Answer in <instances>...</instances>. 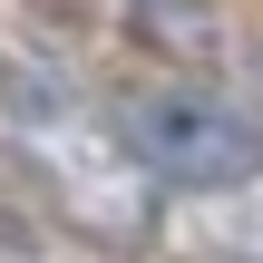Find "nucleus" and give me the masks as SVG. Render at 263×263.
I'll use <instances>...</instances> for the list:
<instances>
[{
	"label": "nucleus",
	"instance_id": "f257e3e1",
	"mask_svg": "<svg viewBox=\"0 0 263 263\" xmlns=\"http://www.w3.org/2000/svg\"><path fill=\"white\" fill-rule=\"evenodd\" d=\"M127 146L166 176V185H185V195H205V185H244L263 166V127L254 117H234V107H215V98H195V88H156V98H127Z\"/></svg>",
	"mask_w": 263,
	"mask_h": 263
}]
</instances>
